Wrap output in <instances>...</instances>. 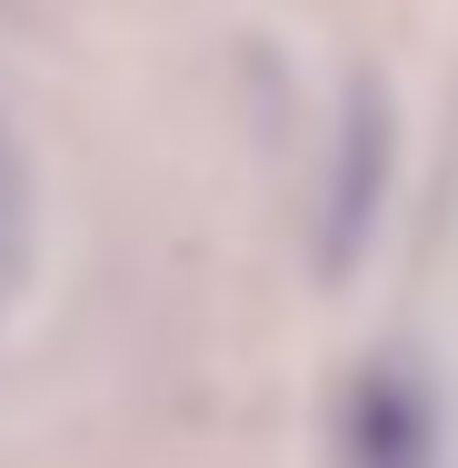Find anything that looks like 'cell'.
<instances>
[{"label": "cell", "mask_w": 458, "mask_h": 468, "mask_svg": "<svg viewBox=\"0 0 458 468\" xmlns=\"http://www.w3.org/2000/svg\"><path fill=\"white\" fill-rule=\"evenodd\" d=\"M20 270H30V170H20V150L0 130V299L20 289Z\"/></svg>", "instance_id": "obj_1"}]
</instances>
